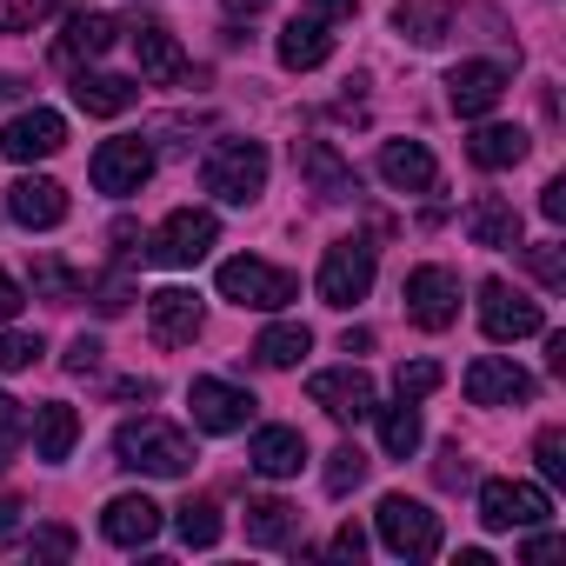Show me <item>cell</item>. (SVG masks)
I'll return each instance as SVG.
<instances>
[{
  "label": "cell",
  "instance_id": "20",
  "mask_svg": "<svg viewBox=\"0 0 566 566\" xmlns=\"http://www.w3.org/2000/svg\"><path fill=\"white\" fill-rule=\"evenodd\" d=\"M294 167L314 180V193H321V200H347V193L360 187V180H354V167H347L327 140H294Z\"/></svg>",
  "mask_w": 566,
  "mask_h": 566
},
{
  "label": "cell",
  "instance_id": "11",
  "mask_svg": "<svg viewBox=\"0 0 566 566\" xmlns=\"http://www.w3.org/2000/svg\"><path fill=\"white\" fill-rule=\"evenodd\" d=\"M480 327H486V340H526V334L546 327V314H539V301L513 294L506 280H486L480 287Z\"/></svg>",
  "mask_w": 566,
  "mask_h": 566
},
{
  "label": "cell",
  "instance_id": "5",
  "mask_svg": "<svg viewBox=\"0 0 566 566\" xmlns=\"http://www.w3.org/2000/svg\"><path fill=\"white\" fill-rule=\"evenodd\" d=\"M213 240H220V220H213L207 207H180V213H167L160 233L147 240V260H160V266H193V260H207Z\"/></svg>",
  "mask_w": 566,
  "mask_h": 566
},
{
  "label": "cell",
  "instance_id": "36",
  "mask_svg": "<svg viewBox=\"0 0 566 566\" xmlns=\"http://www.w3.org/2000/svg\"><path fill=\"white\" fill-rule=\"evenodd\" d=\"M440 380H447V374H440L433 360H407V367L394 374V387H400V400H427V394H433Z\"/></svg>",
  "mask_w": 566,
  "mask_h": 566
},
{
  "label": "cell",
  "instance_id": "25",
  "mask_svg": "<svg viewBox=\"0 0 566 566\" xmlns=\"http://www.w3.org/2000/svg\"><path fill=\"white\" fill-rule=\"evenodd\" d=\"M394 28H400L413 48H440V41L453 34V8H447V0H400V8H394Z\"/></svg>",
  "mask_w": 566,
  "mask_h": 566
},
{
  "label": "cell",
  "instance_id": "21",
  "mask_svg": "<svg viewBox=\"0 0 566 566\" xmlns=\"http://www.w3.org/2000/svg\"><path fill=\"white\" fill-rule=\"evenodd\" d=\"M101 533H107L114 546H147V539L160 533V506H154L147 493H120V500H107Z\"/></svg>",
  "mask_w": 566,
  "mask_h": 566
},
{
  "label": "cell",
  "instance_id": "42",
  "mask_svg": "<svg viewBox=\"0 0 566 566\" xmlns=\"http://www.w3.org/2000/svg\"><path fill=\"white\" fill-rule=\"evenodd\" d=\"M28 553H34V559H67V553H74V533H67V526H41V533L28 539Z\"/></svg>",
  "mask_w": 566,
  "mask_h": 566
},
{
  "label": "cell",
  "instance_id": "52",
  "mask_svg": "<svg viewBox=\"0 0 566 566\" xmlns=\"http://www.w3.org/2000/svg\"><path fill=\"white\" fill-rule=\"evenodd\" d=\"M340 347H347V354H367V347H374V334H367V327H347V334H340Z\"/></svg>",
  "mask_w": 566,
  "mask_h": 566
},
{
  "label": "cell",
  "instance_id": "50",
  "mask_svg": "<svg viewBox=\"0 0 566 566\" xmlns=\"http://www.w3.org/2000/svg\"><path fill=\"white\" fill-rule=\"evenodd\" d=\"M553 553H559V539H553V533H533V539H526V559H553Z\"/></svg>",
  "mask_w": 566,
  "mask_h": 566
},
{
  "label": "cell",
  "instance_id": "48",
  "mask_svg": "<svg viewBox=\"0 0 566 566\" xmlns=\"http://www.w3.org/2000/svg\"><path fill=\"white\" fill-rule=\"evenodd\" d=\"M21 307H28V294L14 287V280H8V273H0V321H14Z\"/></svg>",
  "mask_w": 566,
  "mask_h": 566
},
{
  "label": "cell",
  "instance_id": "37",
  "mask_svg": "<svg viewBox=\"0 0 566 566\" xmlns=\"http://www.w3.org/2000/svg\"><path fill=\"white\" fill-rule=\"evenodd\" d=\"M48 347H41V334H0V374H21V367H34Z\"/></svg>",
  "mask_w": 566,
  "mask_h": 566
},
{
  "label": "cell",
  "instance_id": "9",
  "mask_svg": "<svg viewBox=\"0 0 566 566\" xmlns=\"http://www.w3.org/2000/svg\"><path fill=\"white\" fill-rule=\"evenodd\" d=\"M546 513H553V500H546L539 486H526V480H486V486H480V520H486L493 533L539 526Z\"/></svg>",
  "mask_w": 566,
  "mask_h": 566
},
{
  "label": "cell",
  "instance_id": "13",
  "mask_svg": "<svg viewBox=\"0 0 566 566\" xmlns=\"http://www.w3.org/2000/svg\"><path fill=\"white\" fill-rule=\"evenodd\" d=\"M500 94H506V67H500V61H460V67L447 74V101H453V114H460V120L493 114V107H500Z\"/></svg>",
  "mask_w": 566,
  "mask_h": 566
},
{
  "label": "cell",
  "instance_id": "2",
  "mask_svg": "<svg viewBox=\"0 0 566 566\" xmlns=\"http://www.w3.org/2000/svg\"><path fill=\"white\" fill-rule=\"evenodd\" d=\"M200 187L220 193L227 207L260 200V187H266V147H260V140H220V147L207 154V167H200Z\"/></svg>",
  "mask_w": 566,
  "mask_h": 566
},
{
  "label": "cell",
  "instance_id": "54",
  "mask_svg": "<svg viewBox=\"0 0 566 566\" xmlns=\"http://www.w3.org/2000/svg\"><path fill=\"white\" fill-rule=\"evenodd\" d=\"M114 240H120V253H134V240H140V227H134V220H114Z\"/></svg>",
  "mask_w": 566,
  "mask_h": 566
},
{
  "label": "cell",
  "instance_id": "26",
  "mask_svg": "<svg viewBox=\"0 0 566 566\" xmlns=\"http://www.w3.org/2000/svg\"><path fill=\"white\" fill-rule=\"evenodd\" d=\"M74 440H81V413H74L67 400L34 407V453H41V460H67Z\"/></svg>",
  "mask_w": 566,
  "mask_h": 566
},
{
  "label": "cell",
  "instance_id": "7",
  "mask_svg": "<svg viewBox=\"0 0 566 566\" xmlns=\"http://www.w3.org/2000/svg\"><path fill=\"white\" fill-rule=\"evenodd\" d=\"M407 321L427 334H447L460 321V280L447 266H413L407 273Z\"/></svg>",
  "mask_w": 566,
  "mask_h": 566
},
{
  "label": "cell",
  "instance_id": "14",
  "mask_svg": "<svg viewBox=\"0 0 566 566\" xmlns=\"http://www.w3.org/2000/svg\"><path fill=\"white\" fill-rule=\"evenodd\" d=\"M187 407H193V427H207V433H240L253 420V394H240L227 380H193Z\"/></svg>",
  "mask_w": 566,
  "mask_h": 566
},
{
  "label": "cell",
  "instance_id": "29",
  "mask_svg": "<svg viewBox=\"0 0 566 566\" xmlns=\"http://www.w3.org/2000/svg\"><path fill=\"white\" fill-rule=\"evenodd\" d=\"M301 533V506H287V500H253L247 506V539L253 546H287Z\"/></svg>",
  "mask_w": 566,
  "mask_h": 566
},
{
  "label": "cell",
  "instance_id": "4",
  "mask_svg": "<svg viewBox=\"0 0 566 566\" xmlns=\"http://www.w3.org/2000/svg\"><path fill=\"white\" fill-rule=\"evenodd\" d=\"M220 294L233 301V307H260V314H280L301 287H294V273H280V266H266V260H253V253H240V260H227L220 266Z\"/></svg>",
  "mask_w": 566,
  "mask_h": 566
},
{
  "label": "cell",
  "instance_id": "55",
  "mask_svg": "<svg viewBox=\"0 0 566 566\" xmlns=\"http://www.w3.org/2000/svg\"><path fill=\"white\" fill-rule=\"evenodd\" d=\"M227 14H247L253 21V14H266V0H227Z\"/></svg>",
  "mask_w": 566,
  "mask_h": 566
},
{
  "label": "cell",
  "instance_id": "8",
  "mask_svg": "<svg viewBox=\"0 0 566 566\" xmlns=\"http://www.w3.org/2000/svg\"><path fill=\"white\" fill-rule=\"evenodd\" d=\"M87 174H94V187H101V193H140V187H147V174H154V147H147L140 134L101 140Z\"/></svg>",
  "mask_w": 566,
  "mask_h": 566
},
{
  "label": "cell",
  "instance_id": "49",
  "mask_svg": "<svg viewBox=\"0 0 566 566\" xmlns=\"http://www.w3.org/2000/svg\"><path fill=\"white\" fill-rule=\"evenodd\" d=\"M101 314H120L127 307V287H120V280H107V287H101V301H94Z\"/></svg>",
  "mask_w": 566,
  "mask_h": 566
},
{
  "label": "cell",
  "instance_id": "30",
  "mask_svg": "<svg viewBox=\"0 0 566 566\" xmlns=\"http://www.w3.org/2000/svg\"><path fill=\"white\" fill-rule=\"evenodd\" d=\"M467 154H473V167H486V174L520 167V160H526V134H520V127H480V134L467 140Z\"/></svg>",
  "mask_w": 566,
  "mask_h": 566
},
{
  "label": "cell",
  "instance_id": "15",
  "mask_svg": "<svg viewBox=\"0 0 566 566\" xmlns=\"http://www.w3.org/2000/svg\"><path fill=\"white\" fill-rule=\"evenodd\" d=\"M8 213H14L21 227L48 233V227H61V220H67V187H61V180H48V174H21V180L8 187Z\"/></svg>",
  "mask_w": 566,
  "mask_h": 566
},
{
  "label": "cell",
  "instance_id": "41",
  "mask_svg": "<svg viewBox=\"0 0 566 566\" xmlns=\"http://www.w3.org/2000/svg\"><path fill=\"white\" fill-rule=\"evenodd\" d=\"M533 453H539V473H546V480H566V433H559V427H546Z\"/></svg>",
  "mask_w": 566,
  "mask_h": 566
},
{
  "label": "cell",
  "instance_id": "43",
  "mask_svg": "<svg viewBox=\"0 0 566 566\" xmlns=\"http://www.w3.org/2000/svg\"><path fill=\"white\" fill-rule=\"evenodd\" d=\"M433 480H440V486H467V480H473V467L460 460V447H447V453H440V467H433Z\"/></svg>",
  "mask_w": 566,
  "mask_h": 566
},
{
  "label": "cell",
  "instance_id": "28",
  "mask_svg": "<svg viewBox=\"0 0 566 566\" xmlns=\"http://www.w3.org/2000/svg\"><path fill=\"white\" fill-rule=\"evenodd\" d=\"M134 81H120V74H74V101H81V114H101V120H114V114H127L134 107Z\"/></svg>",
  "mask_w": 566,
  "mask_h": 566
},
{
  "label": "cell",
  "instance_id": "27",
  "mask_svg": "<svg viewBox=\"0 0 566 566\" xmlns=\"http://www.w3.org/2000/svg\"><path fill=\"white\" fill-rule=\"evenodd\" d=\"M134 54H140V74L160 81V87H174V81L187 74V54H180V41H174L167 28H140V34H134Z\"/></svg>",
  "mask_w": 566,
  "mask_h": 566
},
{
  "label": "cell",
  "instance_id": "47",
  "mask_svg": "<svg viewBox=\"0 0 566 566\" xmlns=\"http://www.w3.org/2000/svg\"><path fill=\"white\" fill-rule=\"evenodd\" d=\"M334 553H340V559H360V553H367V533H360V526H340V533H334Z\"/></svg>",
  "mask_w": 566,
  "mask_h": 566
},
{
  "label": "cell",
  "instance_id": "10",
  "mask_svg": "<svg viewBox=\"0 0 566 566\" xmlns=\"http://www.w3.org/2000/svg\"><path fill=\"white\" fill-rule=\"evenodd\" d=\"M67 147V120L54 114V107H28V114H14L8 127H0V154L8 160H21V167H34V160H54Z\"/></svg>",
  "mask_w": 566,
  "mask_h": 566
},
{
  "label": "cell",
  "instance_id": "46",
  "mask_svg": "<svg viewBox=\"0 0 566 566\" xmlns=\"http://www.w3.org/2000/svg\"><path fill=\"white\" fill-rule=\"evenodd\" d=\"M539 213H546V220H566V180H546V193H539Z\"/></svg>",
  "mask_w": 566,
  "mask_h": 566
},
{
  "label": "cell",
  "instance_id": "3",
  "mask_svg": "<svg viewBox=\"0 0 566 566\" xmlns=\"http://www.w3.org/2000/svg\"><path fill=\"white\" fill-rule=\"evenodd\" d=\"M374 520H380V546L387 553H400V559H433L440 553V513H427L420 500L387 493Z\"/></svg>",
  "mask_w": 566,
  "mask_h": 566
},
{
  "label": "cell",
  "instance_id": "22",
  "mask_svg": "<svg viewBox=\"0 0 566 566\" xmlns=\"http://www.w3.org/2000/svg\"><path fill=\"white\" fill-rule=\"evenodd\" d=\"M247 460H253V473H266V480H287V473L307 467V440H301L294 427H260L253 447H247Z\"/></svg>",
  "mask_w": 566,
  "mask_h": 566
},
{
  "label": "cell",
  "instance_id": "19",
  "mask_svg": "<svg viewBox=\"0 0 566 566\" xmlns=\"http://www.w3.org/2000/svg\"><path fill=\"white\" fill-rule=\"evenodd\" d=\"M467 240L473 247H493V253H513L520 247V207L500 200V193H480L467 207Z\"/></svg>",
  "mask_w": 566,
  "mask_h": 566
},
{
  "label": "cell",
  "instance_id": "18",
  "mask_svg": "<svg viewBox=\"0 0 566 566\" xmlns=\"http://www.w3.org/2000/svg\"><path fill=\"white\" fill-rule=\"evenodd\" d=\"M380 180H387L394 193H433L440 167H433V154H427L420 140H387V147H380Z\"/></svg>",
  "mask_w": 566,
  "mask_h": 566
},
{
  "label": "cell",
  "instance_id": "44",
  "mask_svg": "<svg viewBox=\"0 0 566 566\" xmlns=\"http://www.w3.org/2000/svg\"><path fill=\"white\" fill-rule=\"evenodd\" d=\"M94 367H101V340H87V334H81V340L67 347V374H94Z\"/></svg>",
  "mask_w": 566,
  "mask_h": 566
},
{
  "label": "cell",
  "instance_id": "23",
  "mask_svg": "<svg viewBox=\"0 0 566 566\" xmlns=\"http://www.w3.org/2000/svg\"><path fill=\"white\" fill-rule=\"evenodd\" d=\"M120 34H127V28H120V21H114V14H74V21H67V34H61V48H54V54H61V61H67V67H74V61H101V54H107V48H114V41H120Z\"/></svg>",
  "mask_w": 566,
  "mask_h": 566
},
{
  "label": "cell",
  "instance_id": "51",
  "mask_svg": "<svg viewBox=\"0 0 566 566\" xmlns=\"http://www.w3.org/2000/svg\"><path fill=\"white\" fill-rule=\"evenodd\" d=\"M21 513H28V506H21V500H0V539H8V533H14V526H21Z\"/></svg>",
  "mask_w": 566,
  "mask_h": 566
},
{
  "label": "cell",
  "instance_id": "35",
  "mask_svg": "<svg viewBox=\"0 0 566 566\" xmlns=\"http://www.w3.org/2000/svg\"><path fill=\"white\" fill-rule=\"evenodd\" d=\"M360 480H367V453H360V447H334V453H327V493L340 500V493H354Z\"/></svg>",
  "mask_w": 566,
  "mask_h": 566
},
{
  "label": "cell",
  "instance_id": "24",
  "mask_svg": "<svg viewBox=\"0 0 566 566\" xmlns=\"http://www.w3.org/2000/svg\"><path fill=\"white\" fill-rule=\"evenodd\" d=\"M327 54H334V34H327V21H314V14L287 21V34H280V67L307 74V67H327Z\"/></svg>",
  "mask_w": 566,
  "mask_h": 566
},
{
  "label": "cell",
  "instance_id": "32",
  "mask_svg": "<svg viewBox=\"0 0 566 566\" xmlns=\"http://www.w3.org/2000/svg\"><path fill=\"white\" fill-rule=\"evenodd\" d=\"M374 413H380V447H387L394 460H407V453L420 447V413H413L407 400H400V407H374Z\"/></svg>",
  "mask_w": 566,
  "mask_h": 566
},
{
  "label": "cell",
  "instance_id": "53",
  "mask_svg": "<svg viewBox=\"0 0 566 566\" xmlns=\"http://www.w3.org/2000/svg\"><path fill=\"white\" fill-rule=\"evenodd\" d=\"M21 94H28V81H21V74H0V107L21 101Z\"/></svg>",
  "mask_w": 566,
  "mask_h": 566
},
{
  "label": "cell",
  "instance_id": "16",
  "mask_svg": "<svg viewBox=\"0 0 566 566\" xmlns=\"http://www.w3.org/2000/svg\"><path fill=\"white\" fill-rule=\"evenodd\" d=\"M467 400H473V407H520V400H533V380H526L513 360L480 354V360L467 367Z\"/></svg>",
  "mask_w": 566,
  "mask_h": 566
},
{
  "label": "cell",
  "instance_id": "6",
  "mask_svg": "<svg viewBox=\"0 0 566 566\" xmlns=\"http://www.w3.org/2000/svg\"><path fill=\"white\" fill-rule=\"evenodd\" d=\"M367 287H374V247L367 240H334L327 260H321V301L354 307V301H367Z\"/></svg>",
  "mask_w": 566,
  "mask_h": 566
},
{
  "label": "cell",
  "instance_id": "31",
  "mask_svg": "<svg viewBox=\"0 0 566 566\" xmlns=\"http://www.w3.org/2000/svg\"><path fill=\"white\" fill-rule=\"evenodd\" d=\"M314 354V334L307 327H266L260 340H253V360L260 367H301Z\"/></svg>",
  "mask_w": 566,
  "mask_h": 566
},
{
  "label": "cell",
  "instance_id": "33",
  "mask_svg": "<svg viewBox=\"0 0 566 566\" xmlns=\"http://www.w3.org/2000/svg\"><path fill=\"white\" fill-rule=\"evenodd\" d=\"M34 294H48L54 307H67V301H81V273L48 253V260H34Z\"/></svg>",
  "mask_w": 566,
  "mask_h": 566
},
{
  "label": "cell",
  "instance_id": "45",
  "mask_svg": "<svg viewBox=\"0 0 566 566\" xmlns=\"http://www.w3.org/2000/svg\"><path fill=\"white\" fill-rule=\"evenodd\" d=\"M307 8H314V21H354L360 0H307Z\"/></svg>",
  "mask_w": 566,
  "mask_h": 566
},
{
  "label": "cell",
  "instance_id": "34",
  "mask_svg": "<svg viewBox=\"0 0 566 566\" xmlns=\"http://www.w3.org/2000/svg\"><path fill=\"white\" fill-rule=\"evenodd\" d=\"M174 526H180L187 546H213V539H220V506H213V500H187Z\"/></svg>",
  "mask_w": 566,
  "mask_h": 566
},
{
  "label": "cell",
  "instance_id": "17",
  "mask_svg": "<svg viewBox=\"0 0 566 566\" xmlns=\"http://www.w3.org/2000/svg\"><path fill=\"white\" fill-rule=\"evenodd\" d=\"M200 301L187 294V287H160V294H147V327H154V340L160 347H187L193 334H200Z\"/></svg>",
  "mask_w": 566,
  "mask_h": 566
},
{
  "label": "cell",
  "instance_id": "39",
  "mask_svg": "<svg viewBox=\"0 0 566 566\" xmlns=\"http://www.w3.org/2000/svg\"><path fill=\"white\" fill-rule=\"evenodd\" d=\"M21 433H28V413H21V400H14V394H0V467L14 460Z\"/></svg>",
  "mask_w": 566,
  "mask_h": 566
},
{
  "label": "cell",
  "instance_id": "40",
  "mask_svg": "<svg viewBox=\"0 0 566 566\" xmlns=\"http://www.w3.org/2000/svg\"><path fill=\"white\" fill-rule=\"evenodd\" d=\"M48 14V0H0V34H28Z\"/></svg>",
  "mask_w": 566,
  "mask_h": 566
},
{
  "label": "cell",
  "instance_id": "1",
  "mask_svg": "<svg viewBox=\"0 0 566 566\" xmlns=\"http://www.w3.org/2000/svg\"><path fill=\"white\" fill-rule=\"evenodd\" d=\"M114 453H120V467H134V473H154V480H180L187 467H193V440L180 433V427H167V420H127L120 433H114Z\"/></svg>",
  "mask_w": 566,
  "mask_h": 566
},
{
  "label": "cell",
  "instance_id": "12",
  "mask_svg": "<svg viewBox=\"0 0 566 566\" xmlns=\"http://www.w3.org/2000/svg\"><path fill=\"white\" fill-rule=\"evenodd\" d=\"M307 400L327 413V420H367L374 413V380L360 367H327L307 380Z\"/></svg>",
  "mask_w": 566,
  "mask_h": 566
},
{
  "label": "cell",
  "instance_id": "38",
  "mask_svg": "<svg viewBox=\"0 0 566 566\" xmlns=\"http://www.w3.org/2000/svg\"><path fill=\"white\" fill-rule=\"evenodd\" d=\"M526 266L539 273V287H566V253H559V240H539V247H526Z\"/></svg>",
  "mask_w": 566,
  "mask_h": 566
}]
</instances>
